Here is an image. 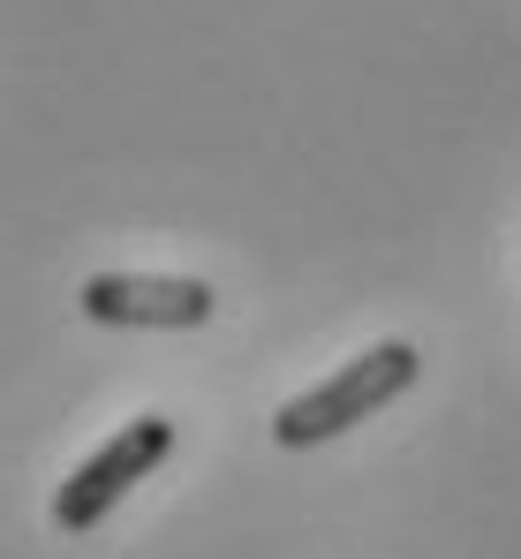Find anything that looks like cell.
Returning a JSON list of instances; mask_svg holds the SVG:
<instances>
[{
	"mask_svg": "<svg viewBox=\"0 0 521 559\" xmlns=\"http://www.w3.org/2000/svg\"><path fill=\"white\" fill-rule=\"evenodd\" d=\"M84 318L91 325H129V333H189L212 318V287L174 273H91Z\"/></svg>",
	"mask_w": 521,
	"mask_h": 559,
	"instance_id": "obj_3",
	"label": "cell"
},
{
	"mask_svg": "<svg viewBox=\"0 0 521 559\" xmlns=\"http://www.w3.org/2000/svg\"><path fill=\"white\" fill-rule=\"evenodd\" d=\"M167 454H174V424H167V416H129V424H121V431H114V439H106V447L69 476V484H61L54 522H61L69 537L98 530V522H106V514H114L144 476H152V468L167 462Z\"/></svg>",
	"mask_w": 521,
	"mask_h": 559,
	"instance_id": "obj_2",
	"label": "cell"
},
{
	"mask_svg": "<svg viewBox=\"0 0 521 559\" xmlns=\"http://www.w3.org/2000/svg\"><path fill=\"white\" fill-rule=\"evenodd\" d=\"M416 378H424V356H416L408 341H378V348L347 356L325 385L295 393V401L272 416V439H280V447H325V439L355 431L363 416H378L386 401H401Z\"/></svg>",
	"mask_w": 521,
	"mask_h": 559,
	"instance_id": "obj_1",
	"label": "cell"
}]
</instances>
